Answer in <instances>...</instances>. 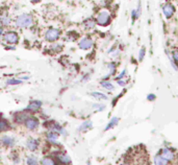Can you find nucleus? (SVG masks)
<instances>
[{
	"label": "nucleus",
	"mask_w": 178,
	"mask_h": 165,
	"mask_svg": "<svg viewBox=\"0 0 178 165\" xmlns=\"http://www.w3.org/2000/svg\"><path fill=\"white\" fill-rule=\"evenodd\" d=\"M15 26L18 28H29L33 25V17L30 14H21L14 19Z\"/></svg>",
	"instance_id": "obj_1"
},
{
	"label": "nucleus",
	"mask_w": 178,
	"mask_h": 165,
	"mask_svg": "<svg viewBox=\"0 0 178 165\" xmlns=\"http://www.w3.org/2000/svg\"><path fill=\"white\" fill-rule=\"evenodd\" d=\"M98 25L100 26H107L112 22V16L107 11H101L98 13L97 17L95 18Z\"/></svg>",
	"instance_id": "obj_2"
},
{
	"label": "nucleus",
	"mask_w": 178,
	"mask_h": 165,
	"mask_svg": "<svg viewBox=\"0 0 178 165\" xmlns=\"http://www.w3.org/2000/svg\"><path fill=\"white\" fill-rule=\"evenodd\" d=\"M61 29L55 27H50L45 32L44 38H45V40L47 42H55V41H57L61 38Z\"/></svg>",
	"instance_id": "obj_3"
},
{
	"label": "nucleus",
	"mask_w": 178,
	"mask_h": 165,
	"mask_svg": "<svg viewBox=\"0 0 178 165\" xmlns=\"http://www.w3.org/2000/svg\"><path fill=\"white\" fill-rule=\"evenodd\" d=\"M2 40L9 45H16L19 42V35L15 30H9L2 36Z\"/></svg>",
	"instance_id": "obj_4"
},
{
	"label": "nucleus",
	"mask_w": 178,
	"mask_h": 165,
	"mask_svg": "<svg viewBox=\"0 0 178 165\" xmlns=\"http://www.w3.org/2000/svg\"><path fill=\"white\" fill-rule=\"evenodd\" d=\"M175 11H176L175 6H173L172 3H170V2H166V3L162 6V14H164L166 19H171V18L174 16Z\"/></svg>",
	"instance_id": "obj_5"
},
{
	"label": "nucleus",
	"mask_w": 178,
	"mask_h": 165,
	"mask_svg": "<svg viewBox=\"0 0 178 165\" xmlns=\"http://www.w3.org/2000/svg\"><path fill=\"white\" fill-rule=\"evenodd\" d=\"M94 45V41H93L92 38L90 37H84L81 38L78 42V47L82 50H89L91 49Z\"/></svg>",
	"instance_id": "obj_6"
},
{
	"label": "nucleus",
	"mask_w": 178,
	"mask_h": 165,
	"mask_svg": "<svg viewBox=\"0 0 178 165\" xmlns=\"http://www.w3.org/2000/svg\"><path fill=\"white\" fill-rule=\"evenodd\" d=\"M97 24L96 19H93V18H87L82 22V28L86 30H92L94 29L95 25Z\"/></svg>",
	"instance_id": "obj_7"
},
{
	"label": "nucleus",
	"mask_w": 178,
	"mask_h": 165,
	"mask_svg": "<svg viewBox=\"0 0 178 165\" xmlns=\"http://www.w3.org/2000/svg\"><path fill=\"white\" fill-rule=\"evenodd\" d=\"M25 125L29 130H35L39 127V121L35 117H28V119L25 121Z\"/></svg>",
	"instance_id": "obj_8"
},
{
	"label": "nucleus",
	"mask_w": 178,
	"mask_h": 165,
	"mask_svg": "<svg viewBox=\"0 0 178 165\" xmlns=\"http://www.w3.org/2000/svg\"><path fill=\"white\" fill-rule=\"evenodd\" d=\"M161 156L164 157V158L166 159V160H168V161H171V160H173V159L175 158V154L173 153L171 149L168 148H162V149H161Z\"/></svg>",
	"instance_id": "obj_9"
},
{
	"label": "nucleus",
	"mask_w": 178,
	"mask_h": 165,
	"mask_svg": "<svg viewBox=\"0 0 178 165\" xmlns=\"http://www.w3.org/2000/svg\"><path fill=\"white\" fill-rule=\"evenodd\" d=\"M0 21H1V26H9L12 23V19L11 17L9 16V14H6V13H3V14L1 15V17H0Z\"/></svg>",
	"instance_id": "obj_10"
},
{
	"label": "nucleus",
	"mask_w": 178,
	"mask_h": 165,
	"mask_svg": "<svg viewBox=\"0 0 178 165\" xmlns=\"http://www.w3.org/2000/svg\"><path fill=\"white\" fill-rule=\"evenodd\" d=\"M57 159L59 160V162L61 163H63V164H70L71 163V159H70V157L68 156V155H66V154H61V153H59L57 154Z\"/></svg>",
	"instance_id": "obj_11"
},
{
	"label": "nucleus",
	"mask_w": 178,
	"mask_h": 165,
	"mask_svg": "<svg viewBox=\"0 0 178 165\" xmlns=\"http://www.w3.org/2000/svg\"><path fill=\"white\" fill-rule=\"evenodd\" d=\"M154 163H155V165H168L169 161L165 159L164 157L159 154V155H156V156L154 157Z\"/></svg>",
	"instance_id": "obj_12"
},
{
	"label": "nucleus",
	"mask_w": 178,
	"mask_h": 165,
	"mask_svg": "<svg viewBox=\"0 0 178 165\" xmlns=\"http://www.w3.org/2000/svg\"><path fill=\"white\" fill-rule=\"evenodd\" d=\"M42 106V102H39V100H33L29 104V106L27 107V110H30V111H38L40 109V107Z\"/></svg>",
	"instance_id": "obj_13"
},
{
	"label": "nucleus",
	"mask_w": 178,
	"mask_h": 165,
	"mask_svg": "<svg viewBox=\"0 0 178 165\" xmlns=\"http://www.w3.org/2000/svg\"><path fill=\"white\" fill-rule=\"evenodd\" d=\"M39 146V142L38 140H35V139H29V140L27 141V148L30 149V151H35V149H37Z\"/></svg>",
	"instance_id": "obj_14"
},
{
	"label": "nucleus",
	"mask_w": 178,
	"mask_h": 165,
	"mask_svg": "<svg viewBox=\"0 0 178 165\" xmlns=\"http://www.w3.org/2000/svg\"><path fill=\"white\" fill-rule=\"evenodd\" d=\"M79 38V35L78 33H76L75 30H71V32L67 33V37H66V40L68 41H75L76 39Z\"/></svg>",
	"instance_id": "obj_15"
},
{
	"label": "nucleus",
	"mask_w": 178,
	"mask_h": 165,
	"mask_svg": "<svg viewBox=\"0 0 178 165\" xmlns=\"http://www.w3.org/2000/svg\"><path fill=\"white\" fill-rule=\"evenodd\" d=\"M28 119V115L26 113H22V114H18L16 117H15V120L17 121V122H25Z\"/></svg>",
	"instance_id": "obj_16"
},
{
	"label": "nucleus",
	"mask_w": 178,
	"mask_h": 165,
	"mask_svg": "<svg viewBox=\"0 0 178 165\" xmlns=\"http://www.w3.org/2000/svg\"><path fill=\"white\" fill-rule=\"evenodd\" d=\"M2 143L6 144V146H13L15 141L13 140V138L9 137V136H4V137H2Z\"/></svg>",
	"instance_id": "obj_17"
},
{
	"label": "nucleus",
	"mask_w": 178,
	"mask_h": 165,
	"mask_svg": "<svg viewBox=\"0 0 178 165\" xmlns=\"http://www.w3.org/2000/svg\"><path fill=\"white\" fill-rule=\"evenodd\" d=\"M42 165H56V163L51 157H45L42 159Z\"/></svg>",
	"instance_id": "obj_18"
},
{
	"label": "nucleus",
	"mask_w": 178,
	"mask_h": 165,
	"mask_svg": "<svg viewBox=\"0 0 178 165\" xmlns=\"http://www.w3.org/2000/svg\"><path fill=\"white\" fill-rule=\"evenodd\" d=\"M91 95L93 97H95V98L97 99H101V100H105L107 99V96L105 94L101 93V92H92Z\"/></svg>",
	"instance_id": "obj_19"
},
{
	"label": "nucleus",
	"mask_w": 178,
	"mask_h": 165,
	"mask_svg": "<svg viewBox=\"0 0 178 165\" xmlns=\"http://www.w3.org/2000/svg\"><path fill=\"white\" fill-rule=\"evenodd\" d=\"M93 127V125H92V121H84L83 123L79 127V131H87V130H89V129H91Z\"/></svg>",
	"instance_id": "obj_20"
},
{
	"label": "nucleus",
	"mask_w": 178,
	"mask_h": 165,
	"mask_svg": "<svg viewBox=\"0 0 178 165\" xmlns=\"http://www.w3.org/2000/svg\"><path fill=\"white\" fill-rule=\"evenodd\" d=\"M101 86L103 87V88L109 90V91H113V90L115 89L113 85L110 82H108V81H102V82H101Z\"/></svg>",
	"instance_id": "obj_21"
},
{
	"label": "nucleus",
	"mask_w": 178,
	"mask_h": 165,
	"mask_svg": "<svg viewBox=\"0 0 178 165\" xmlns=\"http://www.w3.org/2000/svg\"><path fill=\"white\" fill-rule=\"evenodd\" d=\"M118 121H119V119H118L117 117H113V119L109 121V123H108V125H106V128H105V131H107V130H109V129L116 127V125H118Z\"/></svg>",
	"instance_id": "obj_22"
},
{
	"label": "nucleus",
	"mask_w": 178,
	"mask_h": 165,
	"mask_svg": "<svg viewBox=\"0 0 178 165\" xmlns=\"http://www.w3.org/2000/svg\"><path fill=\"white\" fill-rule=\"evenodd\" d=\"M47 138H48V140L50 141V142L55 143L56 142V138H57V135H56L55 133H53V131H51V132H49L47 134Z\"/></svg>",
	"instance_id": "obj_23"
},
{
	"label": "nucleus",
	"mask_w": 178,
	"mask_h": 165,
	"mask_svg": "<svg viewBox=\"0 0 178 165\" xmlns=\"http://www.w3.org/2000/svg\"><path fill=\"white\" fill-rule=\"evenodd\" d=\"M27 165H38V159L35 156H29L27 158Z\"/></svg>",
	"instance_id": "obj_24"
},
{
	"label": "nucleus",
	"mask_w": 178,
	"mask_h": 165,
	"mask_svg": "<svg viewBox=\"0 0 178 165\" xmlns=\"http://www.w3.org/2000/svg\"><path fill=\"white\" fill-rule=\"evenodd\" d=\"M107 68L109 69V75H112V74H115L116 68H117V65H116V63L112 62V63H109L107 65Z\"/></svg>",
	"instance_id": "obj_25"
},
{
	"label": "nucleus",
	"mask_w": 178,
	"mask_h": 165,
	"mask_svg": "<svg viewBox=\"0 0 178 165\" xmlns=\"http://www.w3.org/2000/svg\"><path fill=\"white\" fill-rule=\"evenodd\" d=\"M21 82H22L21 79H9L6 81L7 85H19V84H21Z\"/></svg>",
	"instance_id": "obj_26"
},
{
	"label": "nucleus",
	"mask_w": 178,
	"mask_h": 165,
	"mask_svg": "<svg viewBox=\"0 0 178 165\" xmlns=\"http://www.w3.org/2000/svg\"><path fill=\"white\" fill-rule=\"evenodd\" d=\"M0 128H1L2 132H4V131H6V129H9V123H7V121L4 119V118H2L1 123H0Z\"/></svg>",
	"instance_id": "obj_27"
},
{
	"label": "nucleus",
	"mask_w": 178,
	"mask_h": 165,
	"mask_svg": "<svg viewBox=\"0 0 178 165\" xmlns=\"http://www.w3.org/2000/svg\"><path fill=\"white\" fill-rule=\"evenodd\" d=\"M145 53H146L145 47H142L140 49V53H139V61L140 62H142L144 60V58H145Z\"/></svg>",
	"instance_id": "obj_28"
},
{
	"label": "nucleus",
	"mask_w": 178,
	"mask_h": 165,
	"mask_svg": "<svg viewBox=\"0 0 178 165\" xmlns=\"http://www.w3.org/2000/svg\"><path fill=\"white\" fill-rule=\"evenodd\" d=\"M51 49H53L54 52H59V51L63 49V46H61V44H53L52 46H51Z\"/></svg>",
	"instance_id": "obj_29"
},
{
	"label": "nucleus",
	"mask_w": 178,
	"mask_h": 165,
	"mask_svg": "<svg viewBox=\"0 0 178 165\" xmlns=\"http://www.w3.org/2000/svg\"><path fill=\"white\" fill-rule=\"evenodd\" d=\"M136 19H139V16H138V13H136V10H132V12H131V21L135 23Z\"/></svg>",
	"instance_id": "obj_30"
},
{
	"label": "nucleus",
	"mask_w": 178,
	"mask_h": 165,
	"mask_svg": "<svg viewBox=\"0 0 178 165\" xmlns=\"http://www.w3.org/2000/svg\"><path fill=\"white\" fill-rule=\"evenodd\" d=\"M172 59L174 60L175 63L178 64V49L174 50V51L172 52Z\"/></svg>",
	"instance_id": "obj_31"
},
{
	"label": "nucleus",
	"mask_w": 178,
	"mask_h": 165,
	"mask_svg": "<svg viewBox=\"0 0 178 165\" xmlns=\"http://www.w3.org/2000/svg\"><path fill=\"white\" fill-rule=\"evenodd\" d=\"M126 72H127V70H126V69H124V70H123L117 77H116V79H117V81H119V79H122L123 77L126 75Z\"/></svg>",
	"instance_id": "obj_32"
},
{
	"label": "nucleus",
	"mask_w": 178,
	"mask_h": 165,
	"mask_svg": "<svg viewBox=\"0 0 178 165\" xmlns=\"http://www.w3.org/2000/svg\"><path fill=\"white\" fill-rule=\"evenodd\" d=\"M136 13H138V16L140 17L141 16V13H142V4H141V1L139 2V4H138V7H136Z\"/></svg>",
	"instance_id": "obj_33"
},
{
	"label": "nucleus",
	"mask_w": 178,
	"mask_h": 165,
	"mask_svg": "<svg viewBox=\"0 0 178 165\" xmlns=\"http://www.w3.org/2000/svg\"><path fill=\"white\" fill-rule=\"evenodd\" d=\"M155 95H154V94H149L148 95V96H147V98H148L149 100H154V99H155Z\"/></svg>",
	"instance_id": "obj_34"
},
{
	"label": "nucleus",
	"mask_w": 178,
	"mask_h": 165,
	"mask_svg": "<svg viewBox=\"0 0 178 165\" xmlns=\"http://www.w3.org/2000/svg\"><path fill=\"white\" fill-rule=\"evenodd\" d=\"M118 84L119 85H120V86H125V85H126V82L125 81H122V79H119V81H118Z\"/></svg>",
	"instance_id": "obj_35"
},
{
	"label": "nucleus",
	"mask_w": 178,
	"mask_h": 165,
	"mask_svg": "<svg viewBox=\"0 0 178 165\" xmlns=\"http://www.w3.org/2000/svg\"><path fill=\"white\" fill-rule=\"evenodd\" d=\"M30 2L32 3H39V2H41V0H30Z\"/></svg>",
	"instance_id": "obj_36"
},
{
	"label": "nucleus",
	"mask_w": 178,
	"mask_h": 165,
	"mask_svg": "<svg viewBox=\"0 0 178 165\" xmlns=\"http://www.w3.org/2000/svg\"><path fill=\"white\" fill-rule=\"evenodd\" d=\"M122 165H131V164H129V163H128V162H127V163H123Z\"/></svg>",
	"instance_id": "obj_37"
},
{
	"label": "nucleus",
	"mask_w": 178,
	"mask_h": 165,
	"mask_svg": "<svg viewBox=\"0 0 178 165\" xmlns=\"http://www.w3.org/2000/svg\"><path fill=\"white\" fill-rule=\"evenodd\" d=\"M87 165H91V164H90V161H87Z\"/></svg>",
	"instance_id": "obj_38"
}]
</instances>
